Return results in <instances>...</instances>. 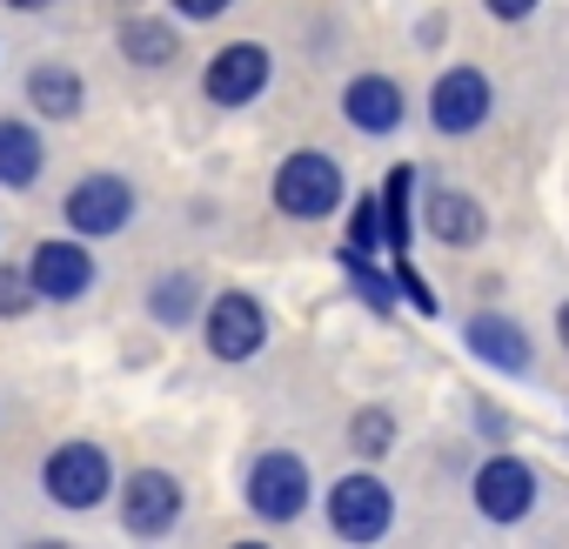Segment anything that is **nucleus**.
Returning a JSON list of instances; mask_svg holds the SVG:
<instances>
[{
	"mask_svg": "<svg viewBox=\"0 0 569 549\" xmlns=\"http://www.w3.org/2000/svg\"><path fill=\"white\" fill-rule=\"evenodd\" d=\"M274 208L289 221H322L342 208V168L322 148H296L289 161L274 168Z\"/></svg>",
	"mask_w": 569,
	"mask_h": 549,
	"instance_id": "1",
	"label": "nucleus"
},
{
	"mask_svg": "<svg viewBox=\"0 0 569 549\" xmlns=\"http://www.w3.org/2000/svg\"><path fill=\"white\" fill-rule=\"evenodd\" d=\"M248 509L261 522H296L309 509V462L296 449H268L248 469Z\"/></svg>",
	"mask_w": 569,
	"mask_h": 549,
	"instance_id": "2",
	"label": "nucleus"
},
{
	"mask_svg": "<svg viewBox=\"0 0 569 549\" xmlns=\"http://www.w3.org/2000/svg\"><path fill=\"white\" fill-rule=\"evenodd\" d=\"M41 489L54 509H94L108 496V449L101 442H61L41 469Z\"/></svg>",
	"mask_w": 569,
	"mask_h": 549,
	"instance_id": "3",
	"label": "nucleus"
},
{
	"mask_svg": "<svg viewBox=\"0 0 569 549\" xmlns=\"http://www.w3.org/2000/svg\"><path fill=\"white\" fill-rule=\"evenodd\" d=\"M389 522H396V496H389L382 476H342L329 489V529L336 536L376 542V536H389Z\"/></svg>",
	"mask_w": 569,
	"mask_h": 549,
	"instance_id": "4",
	"label": "nucleus"
},
{
	"mask_svg": "<svg viewBox=\"0 0 569 549\" xmlns=\"http://www.w3.org/2000/svg\"><path fill=\"white\" fill-rule=\"evenodd\" d=\"M201 329H208V356H214V362H248V356H261V342H268V316H261V302L241 296V289L214 296Z\"/></svg>",
	"mask_w": 569,
	"mask_h": 549,
	"instance_id": "5",
	"label": "nucleus"
},
{
	"mask_svg": "<svg viewBox=\"0 0 569 549\" xmlns=\"http://www.w3.org/2000/svg\"><path fill=\"white\" fill-rule=\"evenodd\" d=\"M61 214H68V228H81V234H121L128 214H134V188H128L121 174H81V181L68 188Z\"/></svg>",
	"mask_w": 569,
	"mask_h": 549,
	"instance_id": "6",
	"label": "nucleus"
},
{
	"mask_svg": "<svg viewBox=\"0 0 569 549\" xmlns=\"http://www.w3.org/2000/svg\"><path fill=\"white\" fill-rule=\"evenodd\" d=\"M268 48L261 41H234V48H221L214 61H208V74H201V94L214 101V108H248L261 88H268Z\"/></svg>",
	"mask_w": 569,
	"mask_h": 549,
	"instance_id": "7",
	"label": "nucleus"
},
{
	"mask_svg": "<svg viewBox=\"0 0 569 549\" xmlns=\"http://www.w3.org/2000/svg\"><path fill=\"white\" fill-rule=\"evenodd\" d=\"M429 121L442 134H476L489 121V81H482V68H462V61L442 68L436 88H429Z\"/></svg>",
	"mask_w": 569,
	"mask_h": 549,
	"instance_id": "8",
	"label": "nucleus"
},
{
	"mask_svg": "<svg viewBox=\"0 0 569 549\" xmlns=\"http://www.w3.org/2000/svg\"><path fill=\"white\" fill-rule=\"evenodd\" d=\"M476 509L489 522H522L536 509V469L522 456H489L476 469Z\"/></svg>",
	"mask_w": 569,
	"mask_h": 549,
	"instance_id": "9",
	"label": "nucleus"
},
{
	"mask_svg": "<svg viewBox=\"0 0 569 549\" xmlns=\"http://www.w3.org/2000/svg\"><path fill=\"white\" fill-rule=\"evenodd\" d=\"M181 516V482L168 469H134L121 489V529L128 536H168Z\"/></svg>",
	"mask_w": 569,
	"mask_h": 549,
	"instance_id": "10",
	"label": "nucleus"
},
{
	"mask_svg": "<svg viewBox=\"0 0 569 549\" xmlns=\"http://www.w3.org/2000/svg\"><path fill=\"white\" fill-rule=\"evenodd\" d=\"M28 274H34L41 302H81L94 289V254L81 241H41L34 261H28Z\"/></svg>",
	"mask_w": 569,
	"mask_h": 549,
	"instance_id": "11",
	"label": "nucleus"
},
{
	"mask_svg": "<svg viewBox=\"0 0 569 549\" xmlns=\"http://www.w3.org/2000/svg\"><path fill=\"white\" fill-rule=\"evenodd\" d=\"M462 342H469V356H476V362H489L496 376H529V336H522V322H516V316L482 309V316H469V322H462Z\"/></svg>",
	"mask_w": 569,
	"mask_h": 549,
	"instance_id": "12",
	"label": "nucleus"
},
{
	"mask_svg": "<svg viewBox=\"0 0 569 549\" xmlns=\"http://www.w3.org/2000/svg\"><path fill=\"white\" fill-rule=\"evenodd\" d=\"M342 114H349L362 134H389V128H402V114H409L402 81H389V74H356V81L342 88Z\"/></svg>",
	"mask_w": 569,
	"mask_h": 549,
	"instance_id": "13",
	"label": "nucleus"
},
{
	"mask_svg": "<svg viewBox=\"0 0 569 549\" xmlns=\"http://www.w3.org/2000/svg\"><path fill=\"white\" fill-rule=\"evenodd\" d=\"M422 221H429V234H436L442 248H476V241L489 234L482 201H476V194H462V188H436V194H429V208H422Z\"/></svg>",
	"mask_w": 569,
	"mask_h": 549,
	"instance_id": "14",
	"label": "nucleus"
},
{
	"mask_svg": "<svg viewBox=\"0 0 569 549\" xmlns=\"http://www.w3.org/2000/svg\"><path fill=\"white\" fill-rule=\"evenodd\" d=\"M81 101H88V88H81L74 68H54V61H48V68L28 74V108H34L41 121H74Z\"/></svg>",
	"mask_w": 569,
	"mask_h": 549,
	"instance_id": "15",
	"label": "nucleus"
},
{
	"mask_svg": "<svg viewBox=\"0 0 569 549\" xmlns=\"http://www.w3.org/2000/svg\"><path fill=\"white\" fill-rule=\"evenodd\" d=\"M41 161H48V148H41L34 121H0V188H34Z\"/></svg>",
	"mask_w": 569,
	"mask_h": 549,
	"instance_id": "16",
	"label": "nucleus"
},
{
	"mask_svg": "<svg viewBox=\"0 0 569 549\" xmlns=\"http://www.w3.org/2000/svg\"><path fill=\"white\" fill-rule=\"evenodd\" d=\"M382 228H389V248L409 254V234H416V168L409 161H396L382 181Z\"/></svg>",
	"mask_w": 569,
	"mask_h": 549,
	"instance_id": "17",
	"label": "nucleus"
},
{
	"mask_svg": "<svg viewBox=\"0 0 569 549\" xmlns=\"http://www.w3.org/2000/svg\"><path fill=\"white\" fill-rule=\"evenodd\" d=\"M174 28L168 21H148V14H134L128 28H121V54L134 61V68H174Z\"/></svg>",
	"mask_w": 569,
	"mask_h": 549,
	"instance_id": "18",
	"label": "nucleus"
},
{
	"mask_svg": "<svg viewBox=\"0 0 569 549\" xmlns=\"http://www.w3.org/2000/svg\"><path fill=\"white\" fill-rule=\"evenodd\" d=\"M148 309H154L161 329H188V316L201 309V282L194 274H161V282L148 289Z\"/></svg>",
	"mask_w": 569,
	"mask_h": 549,
	"instance_id": "19",
	"label": "nucleus"
},
{
	"mask_svg": "<svg viewBox=\"0 0 569 549\" xmlns=\"http://www.w3.org/2000/svg\"><path fill=\"white\" fill-rule=\"evenodd\" d=\"M336 261H342V274H349V282H356V296H362V302H369L376 316H389V309H396V289H389L396 274H376L362 248H349V241H342V254H336Z\"/></svg>",
	"mask_w": 569,
	"mask_h": 549,
	"instance_id": "20",
	"label": "nucleus"
},
{
	"mask_svg": "<svg viewBox=\"0 0 569 549\" xmlns=\"http://www.w3.org/2000/svg\"><path fill=\"white\" fill-rule=\"evenodd\" d=\"M389 241V228H382V194H362L356 208H349V248H382Z\"/></svg>",
	"mask_w": 569,
	"mask_h": 549,
	"instance_id": "21",
	"label": "nucleus"
},
{
	"mask_svg": "<svg viewBox=\"0 0 569 549\" xmlns=\"http://www.w3.org/2000/svg\"><path fill=\"white\" fill-rule=\"evenodd\" d=\"M349 436H356L362 456H382V449H396V416H389V409H362V416L349 422Z\"/></svg>",
	"mask_w": 569,
	"mask_h": 549,
	"instance_id": "22",
	"label": "nucleus"
},
{
	"mask_svg": "<svg viewBox=\"0 0 569 549\" xmlns=\"http://www.w3.org/2000/svg\"><path fill=\"white\" fill-rule=\"evenodd\" d=\"M34 296H41V289H34L28 268H0V316H28Z\"/></svg>",
	"mask_w": 569,
	"mask_h": 549,
	"instance_id": "23",
	"label": "nucleus"
},
{
	"mask_svg": "<svg viewBox=\"0 0 569 549\" xmlns=\"http://www.w3.org/2000/svg\"><path fill=\"white\" fill-rule=\"evenodd\" d=\"M396 296H409L422 316H436V289L422 282V274H416V261H409V254H396Z\"/></svg>",
	"mask_w": 569,
	"mask_h": 549,
	"instance_id": "24",
	"label": "nucleus"
},
{
	"mask_svg": "<svg viewBox=\"0 0 569 549\" xmlns=\"http://www.w3.org/2000/svg\"><path fill=\"white\" fill-rule=\"evenodd\" d=\"M174 14H188V21H221L228 0H174Z\"/></svg>",
	"mask_w": 569,
	"mask_h": 549,
	"instance_id": "25",
	"label": "nucleus"
},
{
	"mask_svg": "<svg viewBox=\"0 0 569 549\" xmlns=\"http://www.w3.org/2000/svg\"><path fill=\"white\" fill-rule=\"evenodd\" d=\"M482 8H489L496 21H529V14H536V0H482Z\"/></svg>",
	"mask_w": 569,
	"mask_h": 549,
	"instance_id": "26",
	"label": "nucleus"
},
{
	"mask_svg": "<svg viewBox=\"0 0 569 549\" xmlns=\"http://www.w3.org/2000/svg\"><path fill=\"white\" fill-rule=\"evenodd\" d=\"M556 336H562V349H569V302L556 309Z\"/></svg>",
	"mask_w": 569,
	"mask_h": 549,
	"instance_id": "27",
	"label": "nucleus"
},
{
	"mask_svg": "<svg viewBox=\"0 0 569 549\" xmlns=\"http://www.w3.org/2000/svg\"><path fill=\"white\" fill-rule=\"evenodd\" d=\"M8 8H14V14H34V8H48V0H8Z\"/></svg>",
	"mask_w": 569,
	"mask_h": 549,
	"instance_id": "28",
	"label": "nucleus"
}]
</instances>
